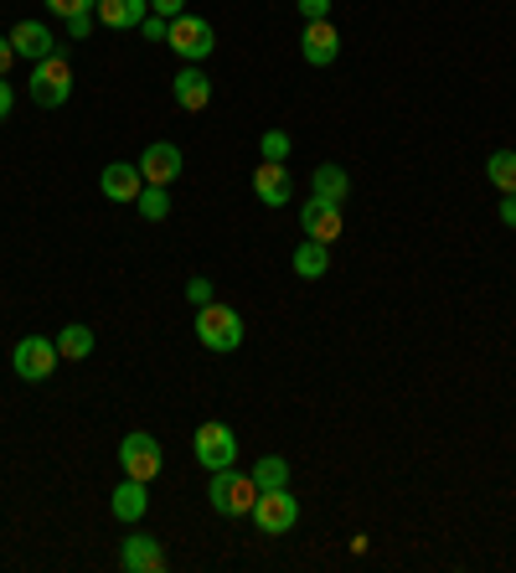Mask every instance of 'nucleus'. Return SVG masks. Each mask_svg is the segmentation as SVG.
<instances>
[{"mask_svg": "<svg viewBox=\"0 0 516 573\" xmlns=\"http://www.w3.org/2000/svg\"><path fill=\"white\" fill-rule=\"evenodd\" d=\"M206 501H212V512L217 516H249L253 501H259V485H253V475H243V470L222 465V470H212Z\"/></svg>", "mask_w": 516, "mask_h": 573, "instance_id": "nucleus-1", "label": "nucleus"}, {"mask_svg": "<svg viewBox=\"0 0 516 573\" xmlns=\"http://www.w3.org/2000/svg\"><path fill=\"white\" fill-rule=\"evenodd\" d=\"M196 341H202L206 351H217V357L222 351H237L243 347V316L222 300L202 305V310H196Z\"/></svg>", "mask_w": 516, "mask_h": 573, "instance_id": "nucleus-2", "label": "nucleus"}, {"mask_svg": "<svg viewBox=\"0 0 516 573\" xmlns=\"http://www.w3.org/2000/svg\"><path fill=\"white\" fill-rule=\"evenodd\" d=\"M68 93H73V62H68V52H52V58H42L37 68H31V99L42 109H62L68 104Z\"/></svg>", "mask_w": 516, "mask_h": 573, "instance_id": "nucleus-3", "label": "nucleus"}, {"mask_svg": "<svg viewBox=\"0 0 516 573\" xmlns=\"http://www.w3.org/2000/svg\"><path fill=\"white\" fill-rule=\"evenodd\" d=\"M165 47H171L176 58H186V62H202V58L217 52V31H212L206 16H186V11H181L176 21L165 27Z\"/></svg>", "mask_w": 516, "mask_h": 573, "instance_id": "nucleus-4", "label": "nucleus"}, {"mask_svg": "<svg viewBox=\"0 0 516 573\" xmlns=\"http://www.w3.org/2000/svg\"><path fill=\"white\" fill-rule=\"evenodd\" d=\"M253 522H259V532H269V538H284V532L300 528V497L290 491V485H280V491H259V501H253Z\"/></svg>", "mask_w": 516, "mask_h": 573, "instance_id": "nucleus-5", "label": "nucleus"}, {"mask_svg": "<svg viewBox=\"0 0 516 573\" xmlns=\"http://www.w3.org/2000/svg\"><path fill=\"white\" fill-rule=\"evenodd\" d=\"M58 362H62V351H58V341H47V336H21L11 351L16 378H27V382H47L58 372Z\"/></svg>", "mask_w": 516, "mask_h": 573, "instance_id": "nucleus-6", "label": "nucleus"}, {"mask_svg": "<svg viewBox=\"0 0 516 573\" xmlns=\"http://www.w3.org/2000/svg\"><path fill=\"white\" fill-rule=\"evenodd\" d=\"M161 439L145 434V429H134V434H124V444H119V465H124V475H134V481H155L161 475Z\"/></svg>", "mask_w": 516, "mask_h": 573, "instance_id": "nucleus-7", "label": "nucleus"}, {"mask_svg": "<svg viewBox=\"0 0 516 573\" xmlns=\"http://www.w3.org/2000/svg\"><path fill=\"white\" fill-rule=\"evenodd\" d=\"M196 460H202L206 470L233 465V460H237V434H233V429H227V423L206 419L202 429H196Z\"/></svg>", "mask_w": 516, "mask_h": 573, "instance_id": "nucleus-8", "label": "nucleus"}, {"mask_svg": "<svg viewBox=\"0 0 516 573\" xmlns=\"http://www.w3.org/2000/svg\"><path fill=\"white\" fill-rule=\"evenodd\" d=\"M300 58H305L310 68H331V62L341 58V31L331 27V21H305V31H300Z\"/></svg>", "mask_w": 516, "mask_h": 573, "instance_id": "nucleus-9", "label": "nucleus"}, {"mask_svg": "<svg viewBox=\"0 0 516 573\" xmlns=\"http://www.w3.org/2000/svg\"><path fill=\"white\" fill-rule=\"evenodd\" d=\"M300 227H305V238H315V243H336L341 238V202L310 196L305 207H300Z\"/></svg>", "mask_w": 516, "mask_h": 573, "instance_id": "nucleus-10", "label": "nucleus"}, {"mask_svg": "<svg viewBox=\"0 0 516 573\" xmlns=\"http://www.w3.org/2000/svg\"><path fill=\"white\" fill-rule=\"evenodd\" d=\"M119 563H124L130 573H161V569H165V548H161V538H150V532L134 528L130 538H124V548H119Z\"/></svg>", "mask_w": 516, "mask_h": 573, "instance_id": "nucleus-11", "label": "nucleus"}, {"mask_svg": "<svg viewBox=\"0 0 516 573\" xmlns=\"http://www.w3.org/2000/svg\"><path fill=\"white\" fill-rule=\"evenodd\" d=\"M140 176H145V186H171L181 176V151L171 145V140L145 145V155H140Z\"/></svg>", "mask_w": 516, "mask_h": 573, "instance_id": "nucleus-12", "label": "nucleus"}, {"mask_svg": "<svg viewBox=\"0 0 516 573\" xmlns=\"http://www.w3.org/2000/svg\"><path fill=\"white\" fill-rule=\"evenodd\" d=\"M99 192L109 196V202H130L134 207V196L145 192V176H140V161H114V166H103V176H99Z\"/></svg>", "mask_w": 516, "mask_h": 573, "instance_id": "nucleus-13", "label": "nucleus"}, {"mask_svg": "<svg viewBox=\"0 0 516 573\" xmlns=\"http://www.w3.org/2000/svg\"><path fill=\"white\" fill-rule=\"evenodd\" d=\"M253 192H259L264 207H290L295 182H290V171H284L280 161H259V171H253Z\"/></svg>", "mask_w": 516, "mask_h": 573, "instance_id": "nucleus-14", "label": "nucleus"}, {"mask_svg": "<svg viewBox=\"0 0 516 573\" xmlns=\"http://www.w3.org/2000/svg\"><path fill=\"white\" fill-rule=\"evenodd\" d=\"M171 93H176V104L186 109V114H202V109L212 104V78H206L202 68H181Z\"/></svg>", "mask_w": 516, "mask_h": 573, "instance_id": "nucleus-15", "label": "nucleus"}, {"mask_svg": "<svg viewBox=\"0 0 516 573\" xmlns=\"http://www.w3.org/2000/svg\"><path fill=\"white\" fill-rule=\"evenodd\" d=\"M93 16H99L109 31H140V21L150 16V0H99Z\"/></svg>", "mask_w": 516, "mask_h": 573, "instance_id": "nucleus-16", "label": "nucleus"}, {"mask_svg": "<svg viewBox=\"0 0 516 573\" xmlns=\"http://www.w3.org/2000/svg\"><path fill=\"white\" fill-rule=\"evenodd\" d=\"M11 47H16V58H31V62H42V58L58 52V47H52V31H47L42 21H16V27H11Z\"/></svg>", "mask_w": 516, "mask_h": 573, "instance_id": "nucleus-17", "label": "nucleus"}, {"mask_svg": "<svg viewBox=\"0 0 516 573\" xmlns=\"http://www.w3.org/2000/svg\"><path fill=\"white\" fill-rule=\"evenodd\" d=\"M109 507H114V516L119 522H140V516H145V507H150V491H145V481H134V475H124V485H119L114 491V501H109Z\"/></svg>", "mask_w": 516, "mask_h": 573, "instance_id": "nucleus-18", "label": "nucleus"}, {"mask_svg": "<svg viewBox=\"0 0 516 573\" xmlns=\"http://www.w3.org/2000/svg\"><path fill=\"white\" fill-rule=\"evenodd\" d=\"M290 264H295L300 279H321V274L331 269V248H325V243H315V238H305L295 248V258H290Z\"/></svg>", "mask_w": 516, "mask_h": 573, "instance_id": "nucleus-19", "label": "nucleus"}, {"mask_svg": "<svg viewBox=\"0 0 516 573\" xmlns=\"http://www.w3.org/2000/svg\"><path fill=\"white\" fill-rule=\"evenodd\" d=\"M310 186H315L310 196H325V202H346V192H352V176H346L341 166H315Z\"/></svg>", "mask_w": 516, "mask_h": 573, "instance_id": "nucleus-20", "label": "nucleus"}, {"mask_svg": "<svg viewBox=\"0 0 516 573\" xmlns=\"http://www.w3.org/2000/svg\"><path fill=\"white\" fill-rule=\"evenodd\" d=\"M58 351L68 357V362H83V357H93V331L83 326V320L62 326V331H58Z\"/></svg>", "mask_w": 516, "mask_h": 573, "instance_id": "nucleus-21", "label": "nucleus"}, {"mask_svg": "<svg viewBox=\"0 0 516 573\" xmlns=\"http://www.w3.org/2000/svg\"><path fill=\"white\" fill-rule=\"evenodd\" d=\"M253 485H259V491H280V485H290V460H284V454H264V460L253 465Z\"/></svg>", "mask_w": 516, "mask_h": 573, "instance_id": "nucleus-22", "label": "nucleus"}, {"mask_svg": "<svg viewBox=\"0 0 516 573\" xmlns=\"http://www.w3.org/2000/svg\"><path fill=\"white\" fill-rule=\"evenodd\" d=\"M486 176H490V186H496V192H516V151H496L486 161Z\"/></svg>", "mask_w": 516, "mask_h": 573, "instance_id": "nucleus-23", "label": "nucleus"}, {"mask_svg": "<svg viewBox=\"0 0 516 573\" xmlns=\"http://www.w3.org/2000/svg\"><path fill=\"white\" fill-rule=\"evenodd\" d=\"M134 207L145 223H165V212H171V186H145V192L134 196Z\"/></svg>", "mask_w": 516, "mask_h": 573, "instance_id": "nucleus-24", "label": "nucleus"}, {"mask_svg": "<svg viewBox=\"0 0 516 573\" xmlns=\"http://www.w3.org/2000/svg\"><path fill=\"white\" fill-rule=\"evenodd\" d=\"M259 151H264V161H290V135H284V130H269L264 140H259Z\"/></svg>", "mask_w": 516, "mask_h": 573, "instance_id": "nucleus-25", "label": "nucleus"}, {"mask_svg": "<svg viewBox=\"0 0 516 573\" xmlns=\"http://www.w3.org/2000/svg\"><path fill=\"white\" fill-rule=\"evenodd\" d=\"M99 0H47V11L58 16V21H73V16H93Z\"/></svg>", "mask_w": 516, "mask_h": 573, "instance_id": "nucleus-26", "label": "nucleus"}, {"mask_svg": "<svg viewBox=\"0 0 516 573\" xmlns=\"http://www.w3.org/2000/svg\"><path fill=\"white\" fill-rule=\"evenodd\" d=\"M186 300H192L196 310H202V305H212V279H206V274H196L192 285H186Z\"/></svg>", "mask_w": 516, "mask_h": 573, "instance_id": "nucleus-27", "label": "nucleus"}, {"mask_svg": "<svg viewBox=\"0 0 516 573\" xmlns=\"http://www.w3.org/2000/svg\"><path fill=\"white\" fill-rule=\"evenodd\" d=\"M300 21H331V0H300Z\"/></svg>", "mask_w": 516, "mask_h": 573, "instance_id": "nucleus-28", "label": "nucleus"}, {"mask_svg": "<svg viewBox=\"0 0 516 573\" xmlns=\"http://www.w3.org/2000/svg\"><path fill=\"white\" fill-rule=\"evenodd\" d=\"M165 27H171L165 16H145V21H140V31H145L150 42H165Z\"/></svg>", "mask_w": 516, "mask_h": 573, "instance_id": "nucleus-29", "label": "nucleus"}, {"mask_svg": "<svg viewBox=\"0 0 516 573\" xmlns=\"http://www.w3.org/2000/svg\"><path fill=\"white\" fill-rule=\"evenodd\" d=\"M150 11L165 16V21H176V16L186 11V0H150Z\"/></svg>", "mask_w": 516, "mask_h": 573, "instance_id": "nucleus-30", "label": "nucleus"}, {"mask_svg": "<svg viewBox=\"0 0 516 573\" xmlns=\"http://www.w3.org/2000/svg\"><path fill=\"white\" fill-rule=\"evenodd\" d=\"M62 27H68V37H73V42H83V37L93 31V16H73V21H62Z\"/></svg>", "mask_w": 516, "mask_h": 573, "instance_id": "nucleus-31", "label": "nucleus"}, {"mask_svg": "<svg viewBox=\"0 0 516 573\" xmlns=\"http://www.w3.org/2000/svg\"><path fill=\"white\" fill-rule=\"evenodd\" d=\"M11 109H16V93H11V83L0 78V124L11 120Z\"/></svg>", "mask_w": 516, "mask_h": 573, "instance_id": "nucleus-32", "label": "nucleus"}, {"mask_svg": "<svg viewBox=\"0 0 516 573\" xmlns=\"http://www.w3.org/2000/svg\"><path fill=\"white\" fill-rule=\"evenodd\" d=\"M11 62H16V47H11V37H0V78L11 73Z\"/></svg>", "mask_w": 516, "mask_h": 573, "instance_id": "nucleus-33", "label": "nucleus"}, {"mask_svg": "<svg viewBox=\"0 0 516 573\" xmlns=\"http://www.w3.org/2000/svg\"><path fill=\"white\" fill-rule=\"evenodd\" d=\"M502 223H506V227H516V192H506V196H502Z\"/></svg>", "mask_w": 516, "mask_h": 573, "instance_id": "nucleus-34", "label": "nucleus"}]
</instances>
